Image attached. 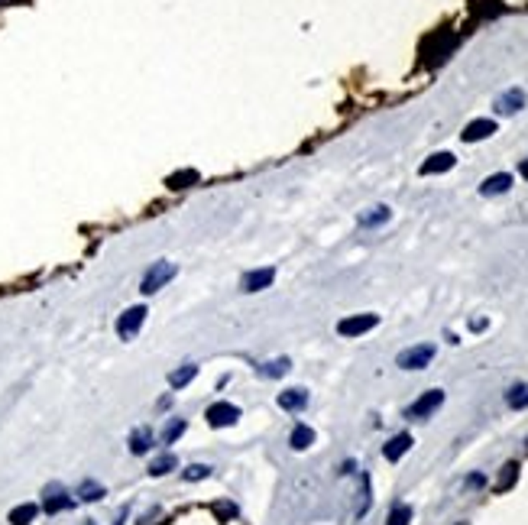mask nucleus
I'll use <instances>...</instances> for the list:
<instances>
[{"instance_id": "f257e3e1", "label": "nucleus", "mask_w": 528, "mask_h": 525, "mask_svg": "<svg viewBox=\"0 0 528 525\" xmlns=\"http://www.w3.org/2000/svg\"><path fill=\"white\" fill-rule=\"evenodd\" d=\"M172 276H176V266H172L169 259H159V263H152V266L146 269V276H143V282H140V292L143 295L159 292Z\"/></svg>"}, {"instance_id": "f03ea898", "label": "nucleus", "mask_w": 528, "mask_h": 525, "mask_svg": "<svg viewBox=\"0 0 528 525\" xmlns=\"http://www.w3.org/2000/svg\"><path fill=\"white\" fill-rule=\"evenodd\" d=\"M431 360H434V344H418V347H408L396 357V364L402 370H424Z\"/></svg>"}, {"instance_id": "7ed1b4c3", "label": "nucleus", "mask_w": 528, "mask_h": 525, "mask_svg": "<svg viewBox=\"0 0 528 525\" xmlns=\"http://www.w3.org/2000/svg\"><path fill=\"white\" fill-rule=\"evenodd\" d=\"M146 305H133V308H127L120 318H117V334L124 340H133L136 338V331L143 328V321H146Z\"/></svg>"}, {"instance_id": "20e7f679", "label": "nucleus", "mask_w": 528, "mask_h": 525, "mask_svg": "<svg viewBox=\"0 0 528 525\" xmlns=\"http://www.w3.org/2000/svg\"><path fill=\"white\" fill-rule=\"evenodd\" d=\"M379 324V315H353V318H343L337 321V334H343V338H360V334H366V331H373Z\"/></svg>"}, {"instance_id": "39448f33", "label": "nucleus", "mask_w": 528, "mask_h": 525, "mask_svg": "<svg viewBox=\"0 0 528 525\" xmlns=\"http://www.w3.org/2000/svg\"><path fill=\"white\" fill-rule=\"evenodd\" d=\"M441 405H444V392H441V389H428L422 399H415L412 405L405 409V415H408V419H428V415H431V412H438Z\"/></svg>"}, {"instance_id": "423d86ee", "label": "nucleus", "mask_w": 528, "mask_h": 525, "mask_svg": "<svg viewBox=\"0 0 528 525\" xmlns=\"http://www.w3.org/2000/svg\"><path fill=\"white\" fill-rule=\"evenodd\" d=\"M204 419H208V425H214V428H230V425H237L240 409L237 405H230V402H214L211 409L204 412Z\"/></svg>"}, {"instance_id": "0eeeda50", "label": "nucleus", "mask_w": 528, "mask_h": 525, "mask_svg": "<svg viewBox=\"0 0 528 525\" xmlns=\"http://www.w3.org/2000/svg\"><path fill=\"white\" fill-rule=\"evenodd\" d=\"M43 509L49 512V516H55V512H62V509H71V496L65 487H59V483H52V487H45V499H43Z\"/></svg>"}, {"instance_id": "6e6552de", "label": "nucleus", "mask_w": 528, "mask_h": 525, "mask_svg": "<svg viewBox=\"0 0 528 525\" xmlns=\"http://www.w3.org/2000/svg\"><path fill=\"white\" fill-rule=\"evenodd\" d=\"M276 279V269L266 266V269H253V273H247V276L240 279V289L243 292H259V289H269Z\"/></svg>"}, {"instance_id": "1a4fd4ad", "label": "nucleus", "mask_w": 528, "mask_h": 525, "mask_svg": "<svg viewBox=\"0 0 528 525\" xmlns=\"http://www.w3.org/2000/svg\"><path fill=\"white\" fill-rule=\"evenodd\" d=\"M509 188H512V175H509V172H496V175L483 178V185H480V195H486V198L506 195Z\"/></svg>"}, {"instance_id": "9d476101", "label": "nucleus", "mask_w": 528, "mask_h": 525, "mask_svg": "<svg viewBox=\"0 0 528 525\" xmlns=\"http://www.w3.org/2000/svg\"><path fill=\"white\" fill-rule=\"evenodd\" d=\"M493 134H496V120H473V124L464 127V134L460 136H464V143H480Z\"/></svg>"}, {"instance_id": "9b49d317", "label": "nucleus", "mask_w": 528, "mask_h": 525, "mask_svg": "<svg viewBox=\"0 0 528 525\" xmlns=\"http://www.w3.org/2000/svg\"><path fill=\"white\" fill-rule=\"evenodd\" d=\"M522 107H525V91L522 88H512V91H506V94L496 98V110H499V114H515V110H522Z\"/></svg>"}, {"instance_id": "f8f14e48", "label": "nucleus", "mask_w": 528, "mask_h": 525, "mask_svg": "<svg viewBox=\"0 0 528 525\" xmlns=\"http://www.w3.org/2000/svg\"><path fill=\"white\" fill-rule=\"evenodd\" d=\"M454 152H434L428 162H422V175H438V172L454 169Z\"/></svg>"}, {"instance_id": "ddd939ff", "label": "nucleus", "mask_w": 528, "mask_h": 525, "mask_svg": "<svg viewBox=\"0 0 528 525\" xmlns=\"http://www.w3.org/2000/svg\"><path fill=\"white\" fill-rule=\"evenodd\" d=\"M279 405L285 412H299V409H305V405H308V392L305 389H285L279 396Z\"/></svg>"}, {"instance_id": "4468645a", "label": "nucleus", "mask_w": 528, "mask_h": 525, "mask_svg": "<svg viewBox=\"0 0 528 525\" xmlns=\"http://www.w3.org/2000/svg\"><path fill=\"white\" fill-rule=\"evenodd\" d=\"M194 376H198V366H194V364H182L178 370H172V373H169V386H172V389H182V386L192 383Z\"/></svg>"}, {"instance_id": "2eb2a0df", "label": "nucleus", "mask_w": 528, "mask_h": 525, "mask_svg": "<svg viewBox=\"0 0 528 525\" xmlns=\"http://www.w3.org/2000/svg\"><path fill=\"white\" fill-rule=\"evenodd\" d=\"M408 447H412V435H396L386 447H383V454H386V461H399Z\"/></svg>"}, {"instance_id": "dca6fc26", "label": "nucleus", "mask_w": 528, "mask_h": 525, "mask_svg": "<svg viewBox=\"0 0 528 525\" xmlns=\"http://www.w3.org/2000/svg\"><path fill=\"white\" fill-rule=\"evenodd\" d=\"M150 447H152V431L150 428H136L130 435V451L133 454H146Z\"/></svg>"}, {"instance_id": "f3484780", "label": "nucleus", "mask_w": 528, "mask_h": 525, "mask_svg": "<svg viewBox=\"0 0 528 525\" xmlns=\"http://www.w3.org/2000/svg\"><path fill=\"white\" fill-rule=\"evenodd\" d=\"M389 217H392V211H389L386 205L370 208L366 214H360V227H379V224H386Z\"/></svg>"}, {"instance_id": "a211bd4d", "label": "nucleus", "mask_w": 528, "mask_h": 525, "mask_svg": "<svg viewBox=\"0 0 528 525\" xmlns=\"http://www.w3.org/2000/svg\"><path fill=\"white\" fill-rule=\"evenodd\" d=\"M36 516H39V506H33V503H23V506H17L13 512H10V525H29Z\"/></svg>"}, {"instance_id": "6ab92c4d", "label": "nucleus", "mask_w": 528, "mask_h": 525, "mask_svg": "<svg viewBox=\"0 0 528 525\" xmlns=\"http://www.w3.org/2000/svg\"><path fill=\"white\" fill-rule=\"evenodd\" d=\"M315 445V431H311L308 425H295V431H292V447L295 451H305V447Z\"/></svg>"}, {"instance_id": "aec40b11", "label": "nucleus", "mask_w": 528, "mask_h": 525, "mask_svg": "<svg viewBox=\"0 0 528 525\" xmlns=\"http://www.w3.org/2000/svg\"><path fill=\"white\" fill-rule=\"evenodd\" d=\"M178 467V461H176V454H159L156 461L150 463V473L152 477H166L169 470H176Z\"/></svg>"}, {"instance_id": "412c9836", "label": "nucleus", "mask_w": 528, "mask_h": 525, "mask_svg": "<svg viewBox=\"0 0 528 525\" xmlns=\"http://www.w3.org/2000/svg\"><path fill=\"white\" fill-rule=\"evenodd\" d=\"M292 370V360L289 357H279V360H269V364L259 366V373L263 376H285Z\"/></svg>"}, {"instance_id": "4be33fe9", "label": "nucleus", "mask_w": 528, "mask_h": 525, "mask_svg": "<svg viewBox=\"0 0 528 525\" xmlns=\"http://www.w3.org/2000/svg\"><path fill=\"white\" fill-rule=\"evenodd\" d=\"M78 496L85 499V503H97V499H104V487H101V483H94V480H85L78 487Z\"/></svg>"}, {"instance_id": "5701e85b", "label": "nucleus", "mask_w": 528, "mask_h": 525, "mask_svg": "<svg viewBox=\"0 0 528 525\" xmlns=\"http://www.w3.org/2000/svg\"><path fill=\"white\" fill-rule=\"evenodd\" d=\"M182 435H185V422H182V419L169 422V425L162 428V445H176Z\"/></svg>"}, {"instance_id": "b1692460", "label": "nucleus", "mask_w": 528, "mask_h": 525, "mask_svg": "<svg viewBox=\"0 0 528 525\" xmlns=\"http://www.w3.org/2000/svg\"><path fill=\"white\" fill-rule=\"evenodd\" d=\"M188 185H198V172H194V169H185V172L169 175V188H188Z\"/></svg>"}, {"instance_id": "393cba45", "label": "nucleus", "mask_w": 528, "mask_h": 525, "mask_svg": "<svg viewBox=\"0 0 528 525\" xmlns=\"http://www.w3.org/2000/svg\"><path fill=\"white\" fill-rule=\"evenodd\" d=\"M515 477H519V463L512 461V463H506V467H502V477H499V483H496V490H509L512 483H515Z\"/></svg>"}, {"instance_id": "a878e982", "label": "nucleus", "mask_w": 528, "mask_h": 525, "mask_svg": "<svg viewBox=\"0 0 528 525\" xmlns=\"http://www.w3.org/2000/svg\"><path fill=\"white\" fill-rule=\"evenodd\" d=\"M408 522H412V506L399 503V506L389 512V522L386 525H408Z\"/></svg>"}, {"instance_id": "bb28decb", "label": "nucleus", "mask_w": 528, "mask_h": 525, "mask_svg": "<svg viewBox=\"0 0 528 525\" xmlns=\"http://www.w3.org/2000/svg\"><path fill=\"white\" fill-rule=\"evenodd\" d=\"M208 473H211V467H204V463H192V467H188L182 477H185V480H204Z\"/></svg>"}, {"instance_id": "cd10ccee", "label": "nucleus", "mask_w": 528, "mask_h": 525, "mask_svg": "<svg viewBox=\"0 0 528 525\" xmlns=\"http://www.w3.org/2000/svg\"><path fill=\"white\" fill-rule=\"evenodd\" d=\"M214 512H217L220 519H224V516H234V506H214Z\"/></svg>"}, {"instance_id": "c85d7f7f", "label": "nucleus", "mask_w": 528, "mask_h": 525, "mask_svg": "<svg viewBox=\"0 0 528 525\" xmlns=\"http://www.w3.org/2000/svg\"><path fill=\"white\" fill-rule=\"evenodd\" d=\"M519 172H522V178H528V159H525V162H522V166H519Z\"/></svg>"}, {"instance_id": "c756f323", "label": "nucleus", "mask_w": 528, "mask_h": 525, "mask_svg": "<svg viewBox=\"0 0 528 525\" xmlns=\"http://www.w3.org/2000/svg\"><path fill=\"white\" fill-rule=\"evenodd\" d=\"M81 525H94V522H81Z\"/></svg>"}, {"instance_id": "7c9ffc66", "label": "nucleus", "mask_w": 528, "mask_h": 525, "mask_svg": "<svg viewBox=\"0 0 528 525\" xmlns=\"http://www.w3.org/2000/svg\"><path fill=\"white\" fill-rule=\"evenodd\" d=\"M0 3H3V0H0Z\"/></svg>"}]
</instances>
